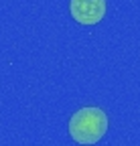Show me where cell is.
I'll list each match as a JSON object with an SVG mask.
<instances>
[{"instance_id":"cell-1","label":"cell","mask_w":140,"mask_h":146,"mask_svg":"<svg viewBox=\"0 0 140 146\" xmlns=\"http://www.w3.org/2000/svg\"><path fill=\"white\" fill-rule=\"evenodd\" d=\"M108 130V116L98 106L81 108L69 118V136L77 144H96Z\"/></svg>"},{"instance_id":"cell-2","label":"cell","mask_w":140,"mask_h":146,"mask_svg":"<svg viewBox=\"0 0 140 146\" xmlns=\"http://www.w3.org/2000/svg\"><path fill=\"white\" fill-rule=\"evenodd\" d=\"M69 12L75 23L92 27L98 25L106 14V0H71Z\"/></svg>"}]
</instances>
